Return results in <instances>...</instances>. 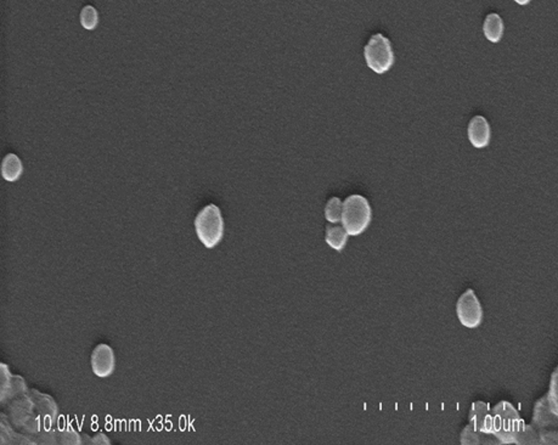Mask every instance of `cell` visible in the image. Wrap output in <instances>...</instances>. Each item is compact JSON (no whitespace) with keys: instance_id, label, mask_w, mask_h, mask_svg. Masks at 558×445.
I'll return each instance as SVG.
<instances>
[{"instance_id":"cell-1","label":"cell","mask_w":558,"mask_h":445,"mask_svg":"<svg viewBox=\"0 0 558 445\" xmlns=\"http://www.w3.org/2000/svg\"><path fill=\"white\" fill-rule=\"evenodd\" d=\"M526 423L516 408L508 401H500L491 409V434L503 444H519Z\"/></svg>"},{"instance_id":"cell-2","label":"cell","mask_w":558,"mask_h":445,"mask_svg":"<svg viewBox=\"0 0 558 445\" xmlns=\"http://www.w3.org/2000/svg\"><path fill=\"white\" fill-rule=\"evenodd\" d=\"M372 219L371 206L361 195H350L343 202L342 225L348 237H358L368 229Z\"/></svg>"},{"instance_id":"cell-3","label":"cell","mask_w":558,"mask_h":445,"mask_svg":"<svg viewBox=\"0 0 558 445\" xmlns=\"http://www.w3.org/2000/svg\"><path fill=\"white\" fill-rule=\"evenodd\" d=\"M557 420V370L551 377V386L547 394L536 401L533 416V426L539 431V441L545 437H552L549 428L556 425Z\"/></svg>"},{"instance_id":"cell-4","label":"cell","mask_w":558,"mask_h":445,"mask_svg":"<svg viewBox=\"0 0 558 445\" xmlns=\"http://www.w3.org/2000/svg\"><path fill=\"white\" fill-rule=\"evenodd\" d=\"M196 234L207 248H213L224 235V220L218 206H206L195 219Z\"/></svg>"},{"instance_id":"cell-5","label":"cell","mask_w":558,"mask_h":445,"mask_svg":"<svg viewBox=\"0 0 558 445\" xmlns=\"http://www.w3.org/2000/svg\"><path fill=\"white\" fill-rule=\"evenodd\" d=\"M364 56L368 67L378 74L390 71L394 64V51L390 39L381 33L371 36L368 44L364 48Z\"/></svg>"},{"instance_id":"cell-6","label":"cell","mask_w":558,"mask_h":445,"mask_svg":"<svg viewBox=\"0 0 558 445\" xmlns=\"http://www.w3.org/2000/svg\"><path fill=\"white\" fill-rule=\"evenodd\" d=\"M456 315L461 325L474 330L483 323V307L472 288H468L460 295L456 303Z\"/></svg>"},{"instance_id":"cell-7","label":"cell","mask_w":558,"mask_h":445,"mask_svg":"<svg viewBox=\"0 0 558 445\" xmlns=\"http://www.w3.org/2000/svg\"><path fill=\"white\" fill-rule=\"evenodd\" d=\"M116 368L114 352L109 345H96L91 353V370L99 378H107Z\"/></svg>"},{"instance_id":"cell-8","label":"cell","mask_w":558,"mask_h":445,"mask_svg":"<svg viewBox=\"0 0 558 445\" xmlns=\"http://www.w3.org/2000/svg\"><path fill=\"white\" fill-rule=\"evenodd\" d=\"M491 131L489 122L483 116H474L468 124V139L476 149H483L491 142Z\"/></svg>"},{"instance_id":"cell-9","label":"cell","mask_w":558,"mask_h":445,"mask_svg":"<svg viewBox=\"0 0 558 445\" xmlns=\"http://www.w3.org/2000/svg\"><path fill=\"white\" fill-rule=\"evenodd\" d=\"M468 421L478 433L491 434V409L484 401L478 400L473 403Z\"/></svg>"},{"instance_id":"cell-10","label":"cell","mask_w":558,"mask_h":445,"mask_svg":"<svg viewBox=\"0 0 558 445\" xmlns=\"http://www.w3.org/2000/svg\"><path fill=\"white\" fill-rule=\"evenodd\" d=\"M483 32L486 34V39L491 43H499L504 34V21L499 14L486 15L483 23Z\"/></svg>"},{"instance_id":"cell-11","label":"cell","mask_w":558,"mask_h":445,"mask_svg":"<svg viewBox=\"0 0 558 445\" xmlns=\"http://www.w3.org/2000/svg\"><path fill=\"white\" fill-rule=\"evenodd\" d=\"M23 166L21 159L14 154H8L1 164V175L8 182H16L22 174Z\"/></svg>"},{"instance_id":"cell-12","label":"cell","mask_w":558,"mask_h":445,"mask_svg":"<svg viewBox=\"0 0 558 445\" xmlns=\"http://www.w3.org/2000/svg\"><path fill=\"white\" fill-rule=\"evenodd\" d=\"M347 239H348V234L345 232L343 225H327L325 240H326L327 245L330 246L331 248L337 252L343 251L347 245Z\"/></svg>"},{"instance_id":"cell-13","label":"cell","mask_w":558,"mask_h":445,"mask_svg":"<svg viewBox=\"0 0 558 445\" xmlns=\"http://www.w3.org/2000/svg\"><path fill=\"white\" fill-rule=\"evenodd\" d=\"M342 212H343V202L338 197H332L325 207V218L327 222L336 224L342 220Z\"/></svg>"},{"instance_id":"cell-14","label":"cell","mask_w":558,"mask_h":445,"mask_svg":"<svg viewBox=\"0 0 558 445\" xmlns=\"http://www.w3.org/2000/svg\"><path fill=\"white\" fill-rule=\"evenodd\" d=\"M99 18L95 8L91 5H86L81 13V23L86 29H94L98 26Z\"/></svg>"},{"instance_id":"cell-15","label":"cell","mask_w":558,"mask_h":445,"mask_svg":"<svg viewBox=\"0 0 558 445\" xmlns=\"http://www.w3.org/2000/svg\"><path fill=\"white\" fill-rule=\"evenodd\" d=\"M461 444L465 445H478L481 444L479 441V436L478 432L474 431V428L468 425L466 427L463 428L461 432Z\"/></svg>"},{"instance_id":"cell-16","label":"cell","mask_w":558,"mask_h":445,"mask_svg":"<svg viewBox=\"0 0 558 445\" xmlns=\"http://www.w3.org/2000/svg\"><path fill=\"white\" fill-rule=\"evenodd\" d=\"M517 3H518V4L524 5V4H528V3H529V1H517Z\"/></svg>"}]
</instances>
